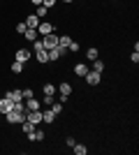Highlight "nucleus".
I'll list each match as a JSON object with an SVG mask.
<instances>
[{"label": "nucleus", "instance_id": "obj_34", "mask_svg": "<svg viewBox=\"0 0 139 155\" xmlns=\"http://www.w3.org/2000/svg\"><path fill=\"white\" fill-rule=\"evenodd\" d=\"M60 2H74V0H60Z\"/></svg>", "mask_w": 139, "mask_h": 155}, {"label": "nucleus", "instance_id": "obj_1", "mask_svg": "<svg viewBox=\"0 0 139 155\" xmlns=\"http://www.w3.org/2000/svg\"><path fill=\"white\" fill-rule=\"evenodd\" d=\"M65 56H67L65 46H53V49H49V63H56V60L65 58Z\"/></svg>", "mask_w": 139, "mask_h": 155}, {"label": "nucleus", "instance_id": "obj_7", "mask_svg": "<svg viewBox=\"0 0 139 155\" xmlns=\"http://www.w3.org/2000/svg\"><path fill=\"white\" fill-rule=\"evenodd\" d=\"M37 32H40V37H44V35L53 32V23H51V21H40V26H37Z\"/></svg>", "mask_w": 139, "mask_h": 155}, {"label": "nucleus", "instance_id": "obj_12", "mask_svg": "<svg viewBox=\"0 0 139 155\" xmlns=\"http://www.w3.org/2000/svg\"><path fill=\"white\" fill-rule=\"evenodd\" d=\"M53 120H56V114H53L51 109H44V111H42V123H46V125H51Z\"/></svg>", "mask_w": 139, "mask_h": 155}, {"label": "nucleus", "instance_id": "obj_3", "mask_svg": "<svg viewBox=\"0 0 139 155\" xmlns=\"http://www.w3.org/2000/svg\"><path fill=\"white\" fill-rule=\"evenodd\" d=\"M42 46H44L46 51H49V49H53V46H58V35H56V32L44 35V37H42Z\"/></svg>", "mask_w": 139, "mask_h": 155}, {"label": "nucleus", "instance_id": "obj_23", "mask_svg": "<svg viewBox=\"0 0 139 155\" xmlns=\"http://www.w3.org/2000/svg\"><path fill=\"white\" fill-rule=\"evenodd\" d=\"M56 91H58V88L53 84H44V95H56Z\"/></svg>", "mask_w": 139, "mask_h": 155}, {"label": "nucleus", "instance_id": "obj_4", "mask_svg": "<svg viewBox=\"0 0 139 155\" xmlns=\"http://www.w3.org/2000/svg\"><path fill=\"white\" fill-rule=\"evenodd\" d=\"M84 79H86V84H88V86H98L100 81H102V74H100V72H93V70H88Z\"/></svg>", "mask_w": 139, "mask_h": 155}, {"label": "nucleus", "instance_id": "obj_11", "mask_svg": "<svg viewBox=\"0 0 139 155\" xmlns=\"http://www.w3.org/2000/svg\"><path fill=\"white\" fill-rule=\"evenodd\" d=\"M88 70H91L88 63H77V65H74V74H77V77H86Z\"/></svg>", "mask_w": 139, "mask_h": 155}, {"label": "nucleus", "instance_id": "obj_15", "mask_svg": "<svg viewBox=\"0 0 139 155\" xmlns=\"http://www.w3.org/2000/svg\"><path fill=\"white\" fill-rule=\"evenodd\" d=\"M35 58H37V63H49V51H46V49H42V51H37L35 53Z\"/></svg>", "mask_w": 139, "mask_h": 155}, {"label": "nucleus", "instance_id": "obj_16", "mask_svg": "<svg viewBox=\"0 0 139 155\" xmlns=\"http://www.w3.org/2000/svg\"><path fill=\"white\" fill-rule=\"evenodd\" d=\"M93 72H100V74H102V72H104V63H102V60L100 58H95L93 60V67H91Z\"/></svg>", "mask_w": 139, "mask_h": 155}, {"label": "nucleus", "instance_id": "obj_31", "mask_svg": "<svg viewBox=\"0 0 139 155\" xmlns=\"http://www.w3.org/2000/svg\"><path fill=\"white\" fill-rule=\"evenodd\" d=\"M130 60H132V63L137 65V63H139V51H132V56H130Z\"/></svg>", "mask_w": 139, "mask_h": 155}, {"label": "nucleus", "instance_id": "obj_28", "mask_svg": "<svg viewBox=\"0 0 139 155\" xmlns=\"http://www.w3.org/2000/svg\"><path fill=\"white\" fill-rule=\"evenodd\" d=\"M56 2H58V0H42V5H44L46 9H51V7L56 5Z\"/></svg>", "mask_w": 139, "mask_h": 155}, {"label": "nucleus", "instance_id": "obj_17", "mask_svg": "<svg viewBox=\"0 0 139 155\" xmlns=\"http://www.w3.org/2000/svg\"><path fill=\"white\" fill-rule=\"evenodd\" d=\"M72 150H74V155H86V153H88V148L84 146V143H74Z\"/></svg>", "mask_w": 139, "mask_h": 155}, {"label": "nucleus", "instance_id": "obj_27", "mask_svg": "<svg viewBox=\"0 0 139 155\" xmlns=\"http://www.w3.org/2000/svg\"><path fill=\"white\" fill-rule=\"evenodd\" d=\"M26 30H28V28H26V23H23V21H21V23H16V32H19V35H23Z\"/></svg>", "mask_w": 139, "mask_h": 155}, {"label": "nucleus", "instance_id": "obj_9", "mask_svg": "<svg viewBox=\"0 0 139 155\" xmlns=\"http://www.w3.org/2000/svg\"><path fill=\"white\" fill-rule=\"evenodd\" d=\"M23 102H26V109H28V111L42 109V102H40V100H35V97H28V100H23Z\"/></svg>", "mask_w": 139, "mask_h": 155}, {"label": "nucleus", "instance_id": "obj_32", "mask_svg": "<svg viewBox=\"0 0 139 155\" xmlns=\"http://www.w3.org/2000/svg\"><path fill=\"white\" fill-rule=\"evenodd\" d=\"M65 143H67V146H74V143H77V139H74V137H67Z\"/></svg>", "mask_w": 139, "mask_h": 155}, {"label": "nucleus", "instance_id": "obj_35", "mask_svg": "<svg viewBox=\"0 0 139 155\" xmlns=\"http://www.w3.org/2000/svg\"><path fill=\"white\" fill-rule=\"evenodd\" d=\"M0 118H2V114H0Z\"/></svg>", "mask_w": 139, "mask_h": 155}, {"label": "nucleus", "instance_id": "obj_24", "mask_svg": "<svg viewBox=\"0 0 139 155\" xmlns=\"http://www.w3.org/2000/svg\"><path fill=\"white\" fill-rule=\"evenodd\" d=\"M51 111L56 114V116H60V111H63V102H53L51 104Z\"/></svg>", "mask_w": 139, "mask_h": 155}, {"label": "nucleus", "instance_id": "obj_20", "mask_svg": "<svg viewBox=\"0 0 139 155\" xmlns=\"http://www.w3.org/2000/svg\"><path fill=\"white\" fill-rule=\"evenodd\" d=\"M21 125H23V134H30V132H33V130H35V125L33 123H30V120H23V123H21Z\"/></svg>", "mask_w": 139, "mask_h": 155}, {"label": "nucleus", "instance_id": "obj_33", "mask_svg": "<svg viewBox=\"0 0 139 155\" xmlns=\"http://www.w3.org/2000/svg\"><path fill=\"white\" fill-rule=\"evenodd\" d=\"M30 2H33V5H42V0H30Z\"/></svg>", "mask_w": 139, "mask_h": 155}, {"label": "nucleus", "instance_id": "obj_5", "mask_svg": "<svg viewBox=\"0 0 139 155\" xmlns=\"http://www.w3.org/2000/svg\"><path fill=\"white\" fill-rule=\"evenodd\" d=\"M30 56H33V51H30V49H19V51L14 53V60H19V63L26 65L28 60H30Z\"/></svg>", "mask_w": 139, "mask_h": 155}, {"label": "nucleus", "instance_id": "obj_8", "mask_svg": "<svg viewBox=\"0 0 139 155\" xmlns=\"http://www.w3.org/2000/svg\"><path fill=\"white\" fill-rule=\"evenodd\" d=\"M26 120H30L33 125H40L42 123V111H26Z\"/></svg>", "mask_w": 139, "mask_h": 155}, {"label": "nucleus", "instance_id": "obj_25", "mask_svg": "<svg viewBox=\"0 0 139 155\" xmlns=\"http://www.w3.org/2000/svg\"><path fill=\"white\" fill-rule=\"evenodd\" d=\"M46 12H49V9H46L44 5H37V12H35V14H37L40 19H44V16H46Z\"/></svg>", "mask_w": 139, "mask_h": 155}, {"label": "nucleus", "instance_id": "obj_10", "mask_svg": "<svg viewBox=\"0 0 139 155\" xmlns=\"http://www.w3.org/2000/svg\"><path fill=\"white\" fill-rule=\"evenodd\" d=\"M23 23H26V28H37L40 26V16H37V14H30V16L23 19Z\"/></svg>", "mask_w": 139, "mask_h": 155}, {"label": "nucleus", "instance_id": "obj_26", "mask_svg": "<svg viewBox=\"0 0 139 155\" xmlns=\"http://www.w3.org/2000/svg\"><path fill=\"white\" fill-rule=\"evenodd\" d=\"M67 51L77 53V51H79V42H74V39H72V42H70V46H67Z\"/></svg>", "mask_w": 139, "mask_h": 155}, {"label": "nucleus", "instance_id": "obj_2", "mask_svg": "<svg viewBox=\"0 0 139 155\" xmlns=\"http://www.w3.org/2000/svg\"><path fill=\"white\" fill-rule=\"evenodd\" d=\"M5 120L9 125H19V123H23V120H26V114H19V111H9V114H5Z\"/></svg>", "mask_w": 139, "mask_h": 155}, {"label": "nucleus", "instance_id": "obj_30", "mask_svg": "<svg viewBox=\"0 0 139 155\" xmlns=\"http://www.w3.org/2000/svg\"><path fill=\"white\" fill-rule=\"evenodd\" d=\"M28 97H35V93L30 91V88H26V91H23V100H28Z\"/></svg>", "mask_w": 139, "mask_h": 155}, {"label": "nucleus", "instance_id": "obj_19", "mask_svg": "<svg viewBox=\"0 0 139 155\" xmlns=\"http://www.w3.org/2000/svg\"><path fill=\"white\" fill-rule=\"evenodd\" d=\"M86 58L91 60V63H93V60H95V58H100V53H98V49H95V46H91V49H88V51H86Z\"/></svg>", "mask_w": 139, "mask_h": 155}, {"label": "nucleus", "instance_id": "obj_21", "mask_svg": "<svg viewBox=\"0 0 139 155\" xmlns=\"http://www.w3.org/2000/svg\"><path fill=\"white\" fill-rule=\"evenodd\" d=\"M14 111H19V114H26V102H23V100H21V102H14Z\"/></svg>", "mask_w": 139, "mask_h": 155}, {"label": "nucleus", "instance_id": "obj_14", "mask_svg": "<svg viewBox=\"0 0 139 155\" xmlns=\"http://www.w3.org/2000/svg\"><path fill=\"white\" fill-rule=\"evenodd\" d=\"M5 95L9 97L12 102H21V100H23V91H9V93H5Z\"/></svg>", "mask_w": 139, "mask_h": 155}, {"label": "nucleus", "instance_id": "obj_13", "mask_svg": "<svg viewBox=\"0 0 139 155\" xmlns=\"http://www.w3.org/2000/svg\"><path fill=\"white\" fill-rule=\"evenodd\" d=\"M23 37H26L28 42H35V39H40V32H37V28H28V30L23 32Z\"/></svg>", "mask_w": 139, "mask_h": 155}, {"label": "nucleus", "instance_id": "obj_6", "mask_svg": "<svg viewBox=\"0 0 139 155\" xmlns=\"http://www.w3.org/2000/svg\"><path fill=\"white\" fill-rule=\"evenodd\" d=\"M14 109V102L12 100H9V97H0V114H2V116H5V114H9V111Z\"/></svg>", "mask_w": 139, "mask_h": 155}, {"label": "nucleus", "instance_id": "obj_29", "mask_svg": "<svg viewBox=\"0 0 139 155\" xmlns=\"http://www.w3.org/2000/svg\"><path fill=\"white\" fill-rule=\"evenodd\" d=\"M53 102H56V100H53V95H44V104H46V107H51Z\"/></svg>", "mask_w": 139, "mask_h": 155}, {"label": "nucleus", "instance_id": "obj_18", "mask_svg": "<svg viewBox=\"0 0 139 155\" xmlns=\"http://www.w3.org/2000/svg\"><path fill=\"white\" fill-rule=\"evenodd\" d=\"M70 93H72V84L63 81V84H60V95H67V97H70Z\"/></svg>", "mask_w": 139, "mask_h": 155}, {"label": "nucleus", "instance_id": "obj_22", "mask_svg": "<svg viewBox=\"0 0 139 155\" xmlns=\"http://www.w3.org/2000/svg\"><path fill=\"white\" fill-rule=\"evenodd\" d=\"M12 72H14V74H21V72H23V63L14 60V63H12Z\"/></svg>", "mask_w": 139, "mask_h": 155}]
</instances>
